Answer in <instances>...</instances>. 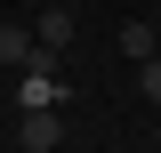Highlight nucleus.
Segmentation results:
<instances>
[{"mask_svg":"<svg viewBox=\"0 0 161 153\" xmlns=\"http://www.w3.org/2000/svg\"><path fill=\"white\" fill-rule=\"evenodd\" d=\"M32 40L40 48H64V40H73V8H48V16L32 24Z\"/></svg>","mask_w":161,"mask_h":153,"instance_id":"4","label":"nucleus"},{"mask_svg":"<svg viewBox=\"0 0 161 153\" xmlns=\"http://www.w3.org/2000/svg\"><path fill=\"white\" fill-rule=\"evenodd\" d=\"M32 57H40V40L24 24H0V65H32Z\"/></svg>","mask_w":161,"mask_h":153,"instance_id":"2","label":"nucleus"},{"mask_svg":"<svg viewBox=\"0 0 161 153\" xmlns=\"http://www.w3.org/2000/svg\"><path fill=\"white\" fill-rule=\"evenodd\" d=\"M121 57H137V65H145V57H161V32H153L145 16H137V24H121Z\"/></svg>","mask_w":161,"mask_h":153,"instance_id":"3","label":"nucleus"},{"mask_svg":"<svg viewBox=\"0 0 161 153\" xmlns=\"http://www.w3.org/2000/svg\"><path fill=\"white\" fill-rule=\"evenodd\" d=\"M16 137H24V153H57V137H64V121H57V105H32V113L16 121Z\"/></svg>","mask_w":161,"mask_h":153,"instance_id":"1","label":"nucleus"},{"mask_svg":"<svg viewBox=\"0 0 161 153\" xmlns=\"http://www.w3.org/2000/svg\"><path fill=\"white\" fill-rule=\"evenodd\" d=\"M137 89H145V105H161V57H145V65H137Z\"/></svg>","mask_w":161,"mask_h":153,"instance_id":"5","label":"nucleus"}]
</instances>
